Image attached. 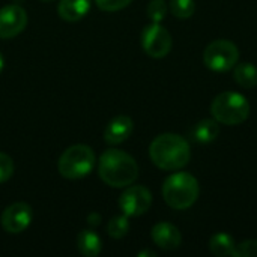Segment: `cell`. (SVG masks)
Masks as SVG:
<instances>
[{"label":"cell","instance_id":"cell-1","mask_svg":"<svg viewBox=\"0 0 257 257\" xmlns=\"http://www.w3.org/2000/svg\"><path fill=\"white\" fill-rule=\"evenodd\" d=\"M98 173L107 185L113 188H123L139 178V166L126 152L108 149L98 161Z\"/></svg>","mask_w":257,"mask_h":257},{"label":"cell","instance_id":"cell-2","mask_svg":"<svg viewBox=\"0 0 257 257\" xmlns=\"http://www.w3.org/2000/svg\"><path fill=\"white\" fill-rule=\"evenodd\" d=\"M152 163L163 170H178L188 164L191 152L188 142L178 134H161L149 146Z\"/></svg>","mask_w":257,"mask_h":257},{"label":"cell","instance_id":"cell-3","mask_svg":"<svg viewBox=\"0 0 257 257\" xmlns=\"http://www.w3.org/2000/svg\"><path fill=\"white\" fill-rule=\"evenodd\" d=\"M199 193V181L187 172L173 173L163 185V197L166 203L179 211L191 208L196 203Z\"/></svg>","mask_w":257,"mask_h":257},{"label":"cell","instance_id":"cell-4","mask_svg":"<svg viewBox=\"0 0 257 257\" xmlns=\"http://www.w3.org/2000/svg\"><path fill=\"white\" fill-rule=\"evenodd\" d=\"M211 113L223 125H239L250 116V102L238 92H223L212 101Z\"/></svg>","mask_w":257,"mask_h":257},{"label":"cell","instance_id":"cell-5","mask_svg":"<svg viewBox=\"0 0 257 257\" xmlns=\"http://www.w3.org/2000/svg\"><path fill=\"white\" fill-rule=\"evenodd\" d=\"M96 164L95 152L86 145L69 146L59 158V173L66 179H81L92 173Z\"/></svg>","mask_w":257,"mask_h":257},{"label":"cell","instance_id":"cell-6","mask_svg":"<svg viewBox=\"0 0 257 257\" xmlns=\"http://www.w3.org/2000/svg\"><path fill=\"white\" fill-rule=\"evenodd\" d=\"M239 59L238 47L229 39H217L211 42L203 53L205 65L215 72H226L235 68Z\"/></svg>","mask_w":257,"mask_h":257},{"label":"cell","instance_id":"cell-7","mask_svg":"<svg viewBox=\"0 0 257 257\" xmlns=\"http://www.w3.org/2000/svg\"><path fill=\"white\" fill-rule=\"evenodd\" d=\"M172 35L160 23H152L142 32V47L154 59L166 57L172 50Z\"/></svg>","mask_w":257,"mask_h":257},{"label":"cell","instance_id":"cell-8","mask_svg":"<svg viewBox=\"0 0 257 257\" xmlns=\"http://www.w3.org/2000/svg\"><path fill=\"white\" fill-rule=\"evenodd\" d=\"M151 205H152V194L146 187L142 185H133L126 188L119 199V206L128 218L140 217L146 214Z\"/></svg>","mask_w":257,"mask_h":257},{"label":"cell","instance_id":"cell-9","mask_svg":"<svg viewBox=\"0 0 257 257\" xmlns=\"http://www.w3.org/2000/svg\"><path fill=\"white\" fill-rule=\"evenodd\" d=\"M32 220H33V209L30 208V205L24 202H17L9 205L0 217L2 227L12 235H18L24 232L30 226Z\"/></svg>","mask_w":257,"mask_h":257},{"label":"cell","instance_id":"cell-10","mask_svg":"<svg viewBox=\"0 0 257 257\" xmlns=\"http://www.w3.org/2000/svg\"><path fill=\"white\" fill-rule=\"evenodd\" d=\"M27 26V12L18 5H6L0 9V38L9 39L20 35Z\"/></svg>","mask_w":257,"mask_h":257},{"label":"cell","instance_id":"cell-11","mask_svg":"<svg viewBox=\"0 0 257 257\" xmlns=\"http://www.w3.org/2000/svg\"><path fill=\"white\" fill-rule=\"evenodd\" d=\"M134 130V122L130 116L120 114L111 119L104 131V140L108 145H119L123 143Z\"/></svg>","mask_w":257,"mask_h":257},{"label":"cell","instance_id":"cell-12","mask_svg":"<svg viewBox=\"0 0 257 257\" xmlns=\"http://www.w3.org/2000/svg\"><path fill=\"white\" fill-rule=\"evenodd\" d=\"M152 239L160 248L167 250V251L176 250L182 242V236H181L179 229L176 226H173L170 223H164V221L154 226Z\"/></svg>","mask_w":257,"mask_h":257},{"label":"cell","instance_id":"cell-13","mask_svg":"<svg viewBox=\"0 0 257 257\" xmlns=\"http://www.w3.org/2000/svg\"><path fill=\"white\" fill-rule=\"evenodd\" d=\"M90 9V0H60L57 14L62 20L74 23L87 15Z\"/></svg>","mask_w":257,"mask_h":257},{"label":"cell","instance_id":"cell-14","mask_svg":"<svg viewBox=\"0 0 257 257\" xmlns=\"http://www.w3.org/2000/svg\"><path fill=\"white\" fill-rule=\"evenodd\" d=\"M220 134V122L215 119H203L199 123H196V126L193 128V139L197 143L206 145L214 142Z\"/></svg>","mask_w":257,"mask_h":257},{"label":"cell","instance_id":"cell-15","mask_svg":"<svg viewBox=\"0 0 257 257\" xmlns=\"http://www.w3.org/2000/svg\"><path fill=\"white\" fill-rule=\"evenodd\" d=\"M77 245H78L80 253L86 257H96L102 250L101 238L93 230L80 232V235L77 238Z\"/></svg>","mask_w":257,"mask_h":257},{"label":"cell","instance_id":"cell-16","mask_svg":"<svg viewBox=\"0 0 257 257\" xmlns=\"http://www.w3.org/2000/svg\"><path fill=\"white\" fill-rule=\"evenodd\" d=\"M235 239L226 233V232H218L209 239V250L218 257H227L235 254Z\"/></svg>","mask_w":257,"mask_h":257},{"label":"cell","instance_id":"cell-17","mask_svg":"<svg viewBox=\"0 0 257 257\" xmlns=\"http://www.w3.org/2000/svg\"><path fill=\"white\" fill-rule=\"evenodd\" d=\"M233 78L235 81L245 89H251L257 86V68L250 63V62H244L239 65H235L233 69Z\"/></svg>","mask_w":257,"mask_h":257},{"label":"cell","instance_id":"cell-18","mask_svg":"<svg viewBox=\"0 0 257 257\" xmlns=\"http://www.w3.org/2000/svg\"><path fill=\"white\" fill-rule=\"evenodd\" d=\"M128 230H130V220L125 214L111 218L108 226H107V233L114 239L123 238L128 233Z\"/></svg>","mask_w":257,"mask_h":257},{"label":"cell","instance_id":"cell-19","mask_svg":"<svg viewBox=\"0 0 257 257\" xmlns=\"http://www.w3.org/2000/svg\"><path fill=\"white\" fill-rule=\"evenodd\" d=\"M170 11L175 17L181 20H187L193 17L196 11V2L194 0H170Z\"/></svg>","mask_w":257,"mask_h":257},{"label":"cell","instance_id":"cell-20","mask_svg":"<svg viewBox=\"0 0 257 257\" xmlns=\"http://www.w3.org/2000/svg\"><path fill=\"white\" fill-rule=\"evenodd\" d=\"M146 12L148 17L152 20V23H161L167 14V3L164 0H151Z\"/></svg>","mask_w":257,"mask_h":257},{"label":"cell","instance_id":"cell-21","mask_svg":"<svg viewBox=\"0 0 257 257\" xmlns=\"http://www.w3.org/2000/svg\"><path fill=\"white\" fill-rule=\"evenodd\" d=\"M14 175V161L9 155L0 152V184L9 181Z\"/></svg>","mask_w":257,"mask_h":257},{"label":"cell","instance_id":"cell-22","mask_svg":"<svg viewBox=\"0 0 257 257\" xmlns=\"http://www.w3.org/2000/svg\"><path fill=\"white\" fill-rule=\"evenodd\" d=\"M235 257H257V241L248 239L242 241L235 247Z\"/></svg>","mask_w":257,"mask_h":257},{"label":"cell","instance_id":"cell-23","mask_svg":"<svg viewBox=\"0 0 257 257\" xmlns=\"http://www.w3.org/2000/svg\"><path fill=\"white\" fill-rule=\"evenodd\" d=\"M98 8L101 11H107V12H116L120 11L123 8H126L133 0H95Z\"/></svg>","mask_w":257,"mask_h":257},{"label":"cell","instance_id":"cell-24","mask_svg":"<svg viewBox=\"0 0 257 257\" xmlns=\"http://www.w3.org/2000/svg\"><path fill=\"white\" fill-rule=\"evenodd\" d=\"M87 223L90 226H98L101 223V215L99 214H90L89 218H87Z\"/></svg>","mask_w":257,"mask_h":257},{"label":"cell","instance_id":"cell-25","mask_svg":"<svg viewBox=\"0 0 257 257\" xmlns=\"http://www.w3.org/2000/svg\"><path fill=\"white\" fill-rule=\"evenodd\" d=\"M143 256L155 257V256H157V254H155L154 251H142V253H139V257H143Z\"/></svg>","mask_w":257,"mask_h":257},{"label":"cell","instance_id":"cell-26","mask_svg":"<svg viewBox=\"0 0 257 257\" xmlns=\"http://www.w3.org/2000/svg\"><path fill=\"white\" fill-rule=\"evenodd\" d=\"M3 66H5V59H3V56H2V53H0V72L3 71Z\"/></svg>","mask_w":257,"mask_h":257},{"label":"cell","instance_id":"cell-27","mask_svg":"<svg viewBox=\"0 0 257 257\" xmlns=\"http://www.w3.org/2000/svg\"><path fill=\"white\" fill-rule=\"evenodd\" d=\"M44 2H53V0H44Z\"/></svg>","mask_w":257,"mask_h":257}]
</instances>
